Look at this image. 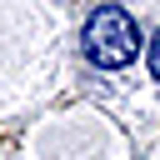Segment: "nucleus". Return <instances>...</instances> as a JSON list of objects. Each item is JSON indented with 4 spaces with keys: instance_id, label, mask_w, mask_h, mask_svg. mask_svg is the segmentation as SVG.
<instances>
[{
    "instance_id": "nucleus-1",
    "label": "nucleus",
    "mask_w": 160,
    "mask_h": 160,
    "mask_svg": "<svg viewBox=\"0 0 160 160\" xmlns=\"http://www.w3.org/2000/svg\"><path fill=\"white\" fill-rule=\"evenodd\" d=\"M85 60L100 65V70H125L135 55H140V30H135V15L120 10V5H100L90 20H85Z\"/></svg>"
},
{
    "instance_id": "nucleus-2",
    "label": "nucleus",
    "mask_w": 160,
    "mask_h": 160,
    "mask_svg": "<svg viewBox=\"0 0 160 160\" xmlns=\"http://www.w3.org/2000/svg\"><path fill=\"white\" fill-rule=\"evenodd\" d=\"M150 80H160V30H155V40H150Z\"/></svg>"
}]
</instances>
